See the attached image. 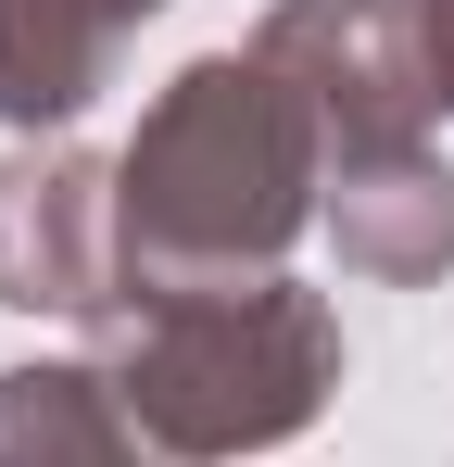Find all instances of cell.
<instances>
[{"label":"cell","mask_w":454,"mask_h":467,"mask_svg":"<svg viewBox=\"0 0 454 467\" xmlns=\"http://www.w3.org/2000/svg\"><path fill=\"white\" fill-rule=\"evenodd\" d=\"M328 215V127L265 51H202L151 88L114 152L127 291L151 278H278V253Z\"/></svg>","instance_id":"6da1fadb"},{"label":"cell","mask_w":454,"mask_h":467,"mask_svg":"<svg viewBox=\"0 0 454 467\" xmlns=\"http://www.w3.org/2000/svg\"><path fill=\"white\" fill-rule=\"evenodd\" d=\"M0 304L101 328L127 304V240H114V164L76 140H26L0 164Z\"/></svg>","instance_id":"277c9868"},{"label":"cell","mask_w":454,"mask_h":467,"mask_svg":"<svg viewBox=\"0 0 454 467\" xmlns=\"http://www.w3.org/2000/svg\"><path fill=\"white\" fill-rule=\"evenodd\" d=\"M253 51L315 101L328 164L366 152H429V51H417V0H278L253 26Z\"/></svg>","instance_id":"3957f363"},{"label":"cell","mask_w":454,"mask_h":467,"mask_svg":"<svg viewBox=\"0 0 454 467\" xmlns=\"http://www.w3.org/2000/svg\"><path fill=\"white\" fill-rule=\"evenodd\" d=\"M164 0H0V127L13 140H64L76 114L114 88L127 38Z\"/></svg>","instance_id":"5b68a950"},{"label":"cell","mask_w":454,"mask_h":467,"mask_svg":"<svg viewBox=\"0 0 454 467\" xmlns=\"http://www.w3.org/2000/svg\"><path fill=\"white\" fill-rule=\"evenodd\" d=\"M0 467H177L101 367H0Z\"/></svg>","instance_id":"52a82bcc"},{"label":"cell","mask_w":454,"mask_h":467,"mask_svg":"<svg viewBox=\"0 0 454 467\" xmlns=\"http://www.w3.org/2000/svg\"><path fill=\"white\" fill-rule=\"evenodd\" d=\"M328 240H341V265L378 278V291L442 278V265H454V164H442V152L328 164Z\"/></svg>","instance_id":"8992f818"},{"label":"cell","mask_w":454,"mask_h":467,"mask_svg":"<svg viewBox=\"0 0 454 467\" xmlns=\"http://www.w3.org/2000/svg\"><path fill=\"white\" fill-rule=\"evenodd\" d=\"M114 404L139 417L177 467L278 455L341 391V316L303 278H151L88 328Z\"/></svg>","instance_id":"7a4b0ae2"},{"label":"cell","mask_w":454,"mask_h":467,"mask_svg":"<svg viewBox=\"0 0 454 467\" xmlns=\"http://www.w3.org/2000/svg\"><path fill=\"white\" fill-rule=\"evenodd\" d=\"M417 51H429V101L454 114V0H417Z\"/></svg>","instance_id":"ba28073f"}]
</instances>
